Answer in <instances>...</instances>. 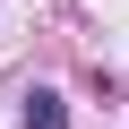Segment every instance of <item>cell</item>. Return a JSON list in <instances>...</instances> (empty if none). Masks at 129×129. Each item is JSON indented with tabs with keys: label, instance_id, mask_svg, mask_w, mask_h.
<instances>
[{
	"label": "cell",
	"instance_id": "cell-1",
	"mask_svg": "<svg viewBox=\"0 0 129 129\" xmlns=\"http://www.w3.org/2000/svg\"><path fill=\"white\" fill-rule=\"evenodd\" d=\"M26 129H69V103H60L52 86H35L26 95Z\"/></svg>",
	"mask_w": 129,
	"mask_h": 129
}]
</instances>
